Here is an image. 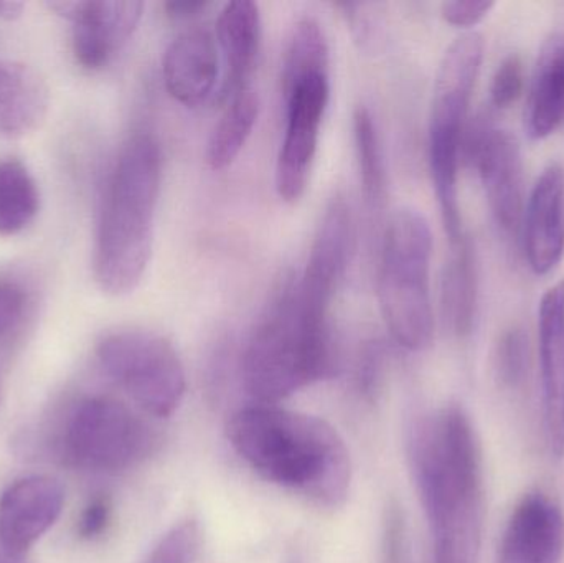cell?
<instances>
[{
	"instance_id": "obj_18",
	"label": "cell",
	"mask_w": 564,
	"mask_h": 563,
	"mask_svg": "<svg viewBox=\"0 0 564 563\" xmlns=\"http://www.w3.org/2000/svg\"><path fill=\"white\" fill-rule=\"evenodd\" d=\"M217 45L225 65L218 102L227 105L235 95L250 88L261 46L258 3L235 0L224 7L217 20Z\"/></svg>"
},
{
	"instance_id": "obj_38",
	"label": "cell",
	"mask_w": 564,
	"mask_h": 563,
	"mask_svg": "<svg viewBox=\"0 0 564 563\" xmlns=\"http://www.w3.org/2000/svg\"><path fill=\"white\" fill-rule=\"evenodd\" d=\"M285 563H304V561H302V559L299 557V555H294V557L289 559V561Z\"/></svg>"
},
{
	"instance_id": "obj_3",
	"label": "cell",
	"mask_w": 564,
	"mask_h": 563,
	"mask_svg": "<svg viewBox=\"0 0 564 563\" xmlns=\"http://www.w3.org/2000/svg\"><path fill=\"white\" fill-rule=\"evenodd\" d=\"M162 188V151L154 136H132L106 185L95 247V278L111 296L132 293L148 271Z\"/></svg>"
},
{
	"instance_id": "obj_9",
	"label": "cell",
	"mask_w": 564,
	"mask_h": 563,
	"mask_svg": "<svg viewBox=\"0 0 564 563\" xmlns=\"http://www.w3.org/2000/svg\"><path fill=\"white\" fill-rule=\"evenodd\" d=\"M285 128L276 162V191L285 204L301 201L317 155L322 122L330 101V75L314 73L282 86Z\"/></svg>"
},
{
	"instance_id": "obj_24",
	"label": "cell",
	"mask_w": 564,
	"mask_h": 563,
	"mask_svg": "<svg viewBox=\"0 0 564 563\" xmlns=\"http://www.w3.org/2000/svg\"><path fill=\"white\" fill-rule=\"evenodd\" d=\"M354 142L365 204L370 210H381L388 198L387 164L377 121L365 106L354 112Z\"/></svg>"
},
{
	"instance_id": "obj_10",
	"label": "cell",
	"mask_w": 564,
	"mask_h": 563,
	"mask_svg": "<svg viewBox=\"0 0 564 563\" xmlns=\"http://www.w3.org/2000/svg\"><path fill=\"white\" fill-rule=\"evenodd\" d=\"M354 241L350 204L344 195L335 194L315 230L304 273L294 283L299 310L314 326L330 327L328 313L350 264Z\"/></svg>"
},
{
	"instance_id": "obj_23",
	"label": "cell",
	"mask_w": 564,
	"mask_h": 563,
	"mask_svg": "<svg viewBox=\"0 0 564 563\" xmlns=\"http://www.w3.org/2000/svg\"><path fill=\"white\" fill-rule=\"evenodd\" d=\"M40 208L35 178L15 158L0 159V237L25 230Z\"/></svg>"
},
{
	"instance_id": "obj_31",
	"label": "cell",
	"mask_w": 564,
	"mask_h": 563,
	"mask_svg": "<svg viewBox=\"0 0 564 563\" xmlns=\"http://www.w3.org/2000/svg\"><path fill=\"white\" fill-rule=\"evenodd\" d=\"M112 519V501L109 496L96 495L83 509L78 521V535L85 541H95L108 531Z\"/></svg>"
},
{
	"instance_id": "obj_39",
	"label": "cell",
	"mask_w": 564,
	"mask_h": 563,
	"mask_svg": "<svg viewBox=\"0 0 564 563\" xmlns=\"http://www.w3.org/2000/svg\"><path fill=\"white\" fill-rule=\"evenodd\" d=\"M0 392H2V380H0Z\"/></svg>"
},
{
	"instance_id": "obj_34",
	"label": "cell",
	"mask_w": 564,
	"mask_h": 563,
	"mask_svg": "<svg viewBox=\"0 0 564 563\" xmlns=\"http://www.w3.org/2000/svg\"><path fill=\"white\" fill-rule=\"evenodd\" d=\"M341 15L350 25L355 40L360 43L361 48L367 50L375 45L378 39V29L375 26V20L368 15L367 6L361 3H338Z\"/></svg>"
},
{
	"instance_id": "obj_26",
	"label": "cell",
	"mask_w": 564,
	"mask_h": 563,
	"mask_svg": "<svg viewBox=\"0 0 564 563\" xmlns=\"http://www.w3.org/2000/svg\"><path fill=\"white\" fill-rule=\"evenodd\" d=\"M492 369L502 389L517 392L525 387L532 369V344L525 327L512 324L500 333L494 346Z\"/></svg>"
},
{
	"instance_id": "obj_27",
	"label": "cell",
	"mask_w": 564,
	"mask_h": 563,
	"mask_svg": "<svg viewBox=\"0 0 564 563\" xmlns=\"http://www.w3.org/2000/svg\"><path fill=\"white\" fill-rule=\"evenodd\" d=\"M200 548V524L194 518H185L162 535L144 563H195Z\"/></svg>"
},
{
	"instance_id": "obj_37",
	"label": "cell",
	"mask_w": 564,
	"mask_h": 563,
	"mask_svg": "<svg viewBox=\"0 0 564 563\" xmlns=\"http://www.w3.org/2000/svg\"><path fill=\"white\" fill-rule=\"evenodd\" d=\"M0 563H20V562L15 561V559H9V557H6V555L0 554Z\"/></svg>"
},
{
	"instance_id": "obj_12",
	"label": "cell",
	"mask_w": 564,
	"mask_h": 563,
	"mask_svg": "<svg viewBox=\"0 0 564 563\" xmlns=\"http://www.w3.org/2000/svg\"><path fill=\"white\" fill-rule=\"evenodd\" d=\"M48 7L73 23L76 62L86 69H101L132 39L145 6L135 0H59Z\"/></svg>"
},
{
	"instance_id": "obj_33",
	"label": "cell",
	"mask_w": 564,
	"mask_h": 563,
	"mask_svg": "<svg viewBox=\"0 0 564 563\" xmlns=\"http://www.w3.org/2000/svg\"><path fill=\"white\" fill-rule=\"evenodd\" d=\"M25 291L15 283H0V339L9 336L25 313Z\"/></svg>"
},
{
	"instance_id": "obj_4",
	"label": "cell",
	"mask_w": 564,
	"mask_h": 563,
	"mask_svg": "<svg viewBox=\"0 0 564 563\" xmlns=\"http://www.w3.org/2000/svg\"><path fill=\"white\" fill-rule=\"evenodd\" d=\"M334 370L330 329L312 326L302 316L291 278L268 304L245 346V389L258 403H278Z\"/></svg>"
},
{
	"instance_id": "obj_5",
	"label": "cell",
	"mask_w": 564,
	"mask_h": 563,
	"mask_svg": "<svg viewBox=\"0 0 564 563\" xmlns=\"http://www.w3.org/2000/svg\"><path fill=\"white\" fill-rule=\"evenodd\" d=\"M484 39L467 30L457 36L441 59L431 101L427 152L431 178L451 245L466 235L460 217L459 165L463 161L467 112L484 62Z\"/></svg>"
},
{
	"instance_id": "obj_21",
	"label": "cell",
	"mask_w": 564,
	"mask_h": 563,
	"mask_svg": "<svg viewBox=\"0 0 564 563\" xmlns=\"http://www.w3.org/2000/svg\"><path fill=\"white\" fill-rule=\"evenodd\" d=\"M564 122V40L545 46L536 66L525 111V129L535 141L555 134Z\"/></svg>"
},
{
	"instance_id": "obj_25",
	"label": "cell",
	"mask_w": 564,
	"mask_h": 563,
	"mask_svg": "<svg viewBox=\"0 0 564 563\" xmlns=\"http://www.w3.org/2000/svg\"><path fill=\"white\" fill-rule=\"evenodd\" d=\"M330 50L321 22L301 17L292 26L282 52L281 88L314 73H328Z\"/></svg>"
},
{
	"instance_id": "obj_32",
	"label": "cell",
	"mask_w": 564,
	"mask_h": 563,
	"mask_svg": "<svg viewBox=\"0 0 564 563\" xmlns=\"http://www.w3.org/2000/svg\"><path fill=\"white\" fill-rule=\"evenodd\" d=\"M494 7L492 0H449L441 6V15L449 25L467 30L479 25Z\"/></svg>"
},
{
	"instance_id": "obj_35",
	"label": "cell",
	"mask_w": 564,
	"mask_h": 563,
	"mask_svg": "<svg viewBox=\"0 0 564 563\" xmlns=\"http://www.w3.org/2000/svg\"><path fill=\"white\" fill-rule=\"evenodd\" d=\"M210 3L205 0H171L165 3L164 9L167 15L174 20H192L202 15Z\"/></svg>"
},
{
	"instance_id": "obj_1",
	"label": "cell",
	"mask_w": 564,
	"mask_h": 563,
	"mask_svg": "<svg viewBox=\"0 0 564 563\" xmlns=\"http://www.w3.org/2000/svg\"><path fill=\"white\" fill-rule=\"evenodd\" d=\"M408 456L434 563H479L486 496L482 450L469 413L449 403L417 419Z\"/></svg>"
},
{
	"instance_id": "obj_6",
	"label": "cell",
	"mask_w": 564,
	"mask_h": 563,
	"mask_svg": "<svg viewBox=\"0 0 564 563\" xmlns=\"http://www.w3.org/2000/svg\"><path fill=\"white\" fill-rule=\"evenodd\" d=\"M433 234L426 218L400 208L384 228L378 267V303L394 343L411 353L427 349L434 339L430 268Z\"/></svg>"
},
{
	"instance_id": "obj_19",
	"label": "cell",
	"mask_w": 564,
	"mask_h": 563,
	"mask_svg": "<svg viewBox=\"0 0 564 563\" xmlns=\"http://www.w3.org/2000/svg\"><path fill=\"white\" fill-rule=\"evenodd\" d=\"M48 111V89L23 63L0 59V136L20 138L39 128Z\"/></svg>"
},
{
	"instance_id": "obj_30",
	"label": "cell",
	"mask_w": 564,
	"mask_h": 563,
	"mask_svg": "<svg viewBox=\"0 0 564 563\" xmlns=\"http://www.w3.org/2000/svg\"><path fill=\"white\" fill-rule=\"evenodd\" d=\"M384 373L383 347L378 343H370L361 350L360 359L355 372L358 392L367 400L377 399L381 389Z\"/></svg>"
},
{
	"instance_id": "obj_14",
	"label": "cell",
	"mask_w": 564,
	"mask_h": 563,
	"mask_svg": "<svg viewBox=\"0 0 564 563\" xmlns=\"http://www.w3.org/2000/svg\"><path fill=\"white\" fill-rule=\"evenodd\" d=\"M563 555L562 506L546 492H527L507 521L499 563H562Z\"/></svg>"
},
{
	"instance_id": "obj_28",
	"label": "cell",
	"mask_w": 564,
	"mask_h": 563,
	"mask_svg": "<svg viewBox=\"0 0 564 563\" xmlns=\"http://www.w3.org/2000/svg\"><path fill=\"white\" fill-rule=\"evenodd\" d=\"M381 563H408L406 518L397 499H390L383 512Z\"/></svg>"
},
{
	"instance_id": "obj_13",
	"label": "cell",
	"mask_w": 564,
	"mask_h": 563,
	"mask_svg": "<svg viewBox=\"0 0 564 563\" xmlns=\"http://www.w3.org/2000/svg\"><path fill=\"white\" fill-rule=\"evenodd\" d=\"M65 489L52 476L19 479L0 496V549L20 561L58 521Z\"/></svg>"
},
{
	"instance_id": "obj_20",
	"label": "cell",
	"mask_w": 564,
	"mask_h": 563,
	"mask_svg": "<svg viewBox=\"0 0 564 563\" xmlns=\"http://www.w3.org/2000/svg\"><path fill=\"white\" fill-rule=\"evenodd\" d=\"M477 296H479V278H477L476 250L469 235L451 245L449 258L444 264L441 278V313L447 329L457 337L473 333L477 316Z\"/></svg>"
},
{
	"instance_id": "obj_36",
	"label": "cell",
	"mask_w": 564,
	"mask_h": 563,
	"mask_svg": "<svg viewBox=\"0 0 564 563\" xmlns=\"http://www.w3.org/2000/svg\"><path fill=\"white\" fill-rule=\"evenodd\" d=\"M23 9H25V3L23 2H0V19L3 20H15L19 19L23 13Z\"/></svg>"
},
{
	"instance_id": "obj_22",
	"label": "cell",
	"mask_w": 564,
	"mask_h": 563,
	"mask_svg": "<svg viewBox=\"0 0 564 563\" xmlns=\"http://www.w3.org/2000/svg\"><path fill=\"white\" fill-rule=\"evenodd\" d=\"M260 96L253 88L243 89L225 105L207 145V162L214 171L230 167L253 134L260 118Z\"/></svg>"
},
{
	"instance_id": "obj_29",
	"label": "cell",
	"mask_w": 564,
	"mask_h": 563,
	"mask_svg": "<svg viewBox=\"0 0 564 563\" xmlns=\"http://www.w3.org/2000/svg\"><path fill=\"white\" fill-rule=\"evenodd\" d=\"M525 89V66L519 55H509L494 75L490 83V102L496 108L507 109L522 98Z\"/></svg>"
},
{
	"instance_id": "obj_15",
	"label": "cell",
	"mask_w": 564,
	"mask_h": 563,
	"mask_svg": "<svg viewBox=\"0 0 564 563\" xmlns=\"http://www.w3.org/2000/svg\"><path fill=\"white\" fill-rule=\"evenodd\" d=\"M540 372L546 445L564 456V280L546 290L539 307Z\"/></svg>"
},
{
	"instance_id": "obj_16",
	"label": "cell",
	"mask_w": 564,
	"mask_h": 563,
	"mask_svg": "<svg viewBox=\"0 0 564 563\" xmlns=\"http://www.w3.org/2000/svg\"><path fill=\"white\" fill-rule=\"evenodd\" d=\"M523 247L539 277L552 273L564 255V169L552 162L533 185L523 210Z\"/></svg>"
},
{
	"instance_id": "obj_7",
	"label": "cell",
	"mask_w": 564,
	"mask_h": 563,
	"mask_svg": "<svg viewBox=\"0 0 564 563\" xmlns=\"http://www.w3.org/2000/svg\"><path fill=\"white\" fill-rule=\"evenodd\" d=\"M159 433L121 400L86 397L75 403L59 435V456L75 468L121 473L158 450Z\"/></svg>"
},
{
	"instance_id": "obj_17",
	"label": "cell",
	"mask_w": 564,
	"mask_h": 563,
	"mask_svg": "<svg viewBox=\"0 0 564 563\" xmlns=\"http://www.w3.org/2000/svg\"><path fill=\"white\" fill-rule=\"evenodd\" d=\"M162 75L165 89L175 101L187 108L204 105L214 95L220 75L217 36L205 26H194L175 36L165 50Z\"/></svg>"
},
{
	"instance_id": "obj_8",
	"label": "cell",
	"mask_w": 564,
	"mask_h": 563,
	"mask_svg": "<svg viewBox=\"0 0 564 563\" xmlns=\"http://www.w3.org/2000/svg\"><path fill=\"white\" fill-rule=\"evenodd\" d=\"M102 372L148 415L167 419L187 392V376L177 349L152 331L108 334L96 347Z\"/></svg>"
},
{
	"instance_id": "obj_11",
	"label": "cell",
	"mask_w": 564,
	"mask_h": 563,
	"mask_svg": "<svg viewBox=\"0 0 564 563\" xmlns=\"http://www.w3.org/2000/svg\"><path fill=\"white\" fill-rule=\"evenodd\" d=\"M463 158L476 167L496 224L506 234H517L525 207L522 151L516 136L480 116L464 132Z\"/></svg>"
},
{
	"instance_id": "obj_2",
	"label": "cell",
	"mask_w": 564,
	"mask_h": 563,
	"mask_svg": "<svg viewBox=\"0 0 564 563\" xmlns=\"http://www.w3.org/2000/svg\"><path fill=\"white\" fill-rule=\"evenodd\" d=\"M227 436L264 481L318 508H340L350 492V453L324 419L278 403H254L231 415Z\"/></svg>"
}]
</instances>
